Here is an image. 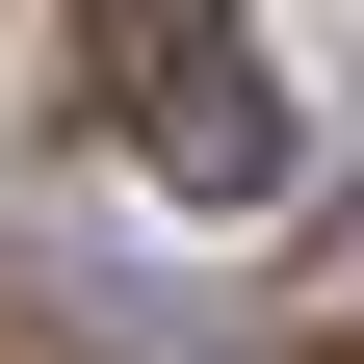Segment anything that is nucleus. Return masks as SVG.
Masks as SVG:
<instances>
[{
    "instance_id": "f03ea898",
    "label": "nucleus",
    "mask_w": 364,
    "mask_h": 364,
    "mask_svg": "<svg viewBox=\"0 0 364 364\" xmlns=\"http://www.w3.org/2000/svg\"><path fill=\"white\" fill-rule=\"evenodd\" d=\"M312 312H338V338H364V235H338V287H312Z\"/></svg>"
},
{
    "instance_id": "f257e3e1",
    "label": "nucleus",
    "mask_w": 364,
    "mask_h": 364,
    "mask_svg": "<svg viewBox=\"0 0 364 364\" xmlns=\"http://www.w3.org/2000/svg\"><path fill=\"white\" fill-rule=\"evenodd\" d=\"M105 130L182 208H287V78H260L235 0H105Z\"/></svg>"
}]
</instances>
